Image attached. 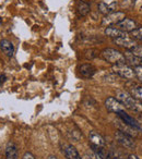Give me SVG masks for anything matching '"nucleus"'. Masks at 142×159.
Returning <instances> with one entry per match:
<instances>
[{
  "instance_id": "nucleus-7",
  "label": "nucleus",
  "mask_w": 142,
  "mask_h": 159,
  "mask_svg": "<svg viewBox=\"0 0 142 159\" xmlns=\"http://www.w3.org/2000/svg\"><path fill=\"white\" fill-rule=\"evenodd\" d=\"M114 43H115L117 46L119 47H124L126 49H129V50H132L133 48L138 46L137 42H135L133 38H129V37H119L114 39Z\"/></svg>"
},
{
  "instance_id": "nucleus-21",
  "label": "nucleus",
  "mask_w": 142,
  "mask_h": 159,
  "mask_svg": "<svg viewBox=\"0 0 142 159\" xmlns=\"http://www.w3.org/2000/svg\"><path fill=\"white\" fill-rule=\"evenodd\" d=\"M131 96L135 97V99H141L142 100V87L141 86L132 87V89H131Z\"/></svg>"
},
{
  "instance_id": "nucleus-3",
  "label": "nucleus",
  "mask_w": 142,
  "mask_h": 159,
  "mask_svg": "<svg viewBox=\"0 0 142 159\" xmlns=\"http://www.w3.org/2000/svg\"><path fill=\"white\" fill-rule=\"evenodd\" d=\"M113 72L115 74L119 75L120 77H124V79L127 80H133L135 77V69H132L130 66H127L126 63L114 64Z\"/></svg>"
},
{
  "instance_id": "nucleus-8",
  "label": "nucleus",
  "mask_w": 142,
  "mask_h": 159,
  "mask_svg": "<svg viewBox=\"0 0 142 159\" xmlns=\"http://www.w3.org/2000/svg\"><path fill=\"white\" fill-rule=\"evenodd\" d=\"M61 148L62 152L64 154L67 159H82L80 155H79L78 150L76 149V147L72 146L71 144H62Z\"/></svg>"
},
{
  "instance_id": "nucleus-20",
  "label": "nucleus",
  "mask_w": 142,
  "mask_h": 159,
  "mask_svg": "<svg viewBox=\"0 0 142 159\" xmlns=\"http://www.w3.org/2000/svg\"><path fill=\"white\" fill-rule=\"evenodd\" d=\"M137 0H121L120 1V8L125 10H130L135 7Z\"/></svg>"
},
{
  "instance_id": "nucleus-26",
  "label": "nucleus",
  "mask_w": 142,
  "mask_h": 159,
  "mask_svg": "<svg viewBox=\"0 0 142 159\" xmlns=\"http://www.w3.org/2000/svg\"><path fill=\"white\" fill-rule=\"evenodd\" d=\"M6 80H7V76H6V74L0 75V85H2L3 83L6 82Z\"/></svg>"
},
{
  "instance_id": "nucleus-6",
  "label": "nucleus",
  "mask_w": 142,
  "mask_h": 159,
  "mask_svg": "<svg viewBox=\"0 0 142 159\" xmlns=\"http://www.w3.org/2000/svg\"><path fill=\"white\" fill-rule=\"evenodd\" d=\"M105 106H106L107 110H109L111 112L118 113L120 111L125 110V107L122 106V104L117 99V98L114 97H108L105 100Z\"/></svg>"
},
{
  "instance_id": "nucleus-25",
  "label": "nucleus",
  "mask_w": 142,
  "mask_h": 159,
  "mask_svg": "<svg viewBox=\"0 0 142 159\" xmlns=\"http://www.w3.org/2000/svg\"><path fill=\"white\" fill-rule=\"evenodd\" d=\"M23 159H35V157L33 156V154H31V152H27L23 155Z\"/></svg>"
},
{
  "instance_id": "nucleus-4",
  "label": "nucleus",
  "mask_w": 142,
  "mask_h": 159,
  "mask_svg": "<svg viewBox=\"0 0 142 159\" xmlns=\"http://www.w3.org/2000/svg\"><path fill=\"white\" fill-rule=\"evenodd\" d=\"M126 19L124 12L121 11H114L111 13L104 16V18L102 19V25L103 26H116L118 23H120L122 20Z\"/></svg>"
},
{
  "instance_id": "nucleus-2",
  "label": "nucleus",
  "mask_w": 142,
  "mask_h": 159,
  "mask_svg": "<svg viewBox=\"0 0 142 159\" xmlns=\"http://www.w3.org/2000/svg\"><path fill=\"white\" fill-rule=\"evenodd\" d=\"M102 58L105 61L109 62L111 64H119V63H126L125 55H122L120 51L116 50L113 48H106L101 52Z\"/></svg>"
},
{
  "instance_id": "nucleus-13",
  "label": "nucleus",
  "mask_w": 142,
  "mask_h": 159,
  "mask_svg": "<svg viewBox=\"0 0 142 159\" xmlns=\"http://www.w3.org/2000/svg\"><path fill=\"white\" fill-rule=\"evenodd\" d=\"M80 74L82 75L83 77H87V79H90L92 77L96 72V69L93 64H90V63H84L80 66Z\"/></svg>"
},
{
  "instance_id": "nucleus-18",
  "label": "nucleus",
  "mask_w": 142,
  "mask_h": 159,
  "mask_svg": "<svg viewBox=\"0 0 142 159\" xmlns=\"http://www.w3.org/2000/svg\"><path fill=\"white\" fill-rule=\"evenodd\" d=\"M6 158L7 159H18V149L13 143H9L6 148Z\"/></svg>"
},
{
  "instance_id": "nucleus-22",
  "label": "nucleus",
  "mask_w": 142,
  "mask_h": 159,
  "mask_svg": "<svg viewBox=\"0 0 142 159\" xmlns=\"http://www.w3.org/2000/svg\"><path fill=\"white\" fill-rule=\"evenodd\" d=\"M131 37L135 40H139V42H142V27H138L135 31H132L130 33Z\"/></svg>"
},
{
  "instance_id": "nucleus-14",
  "label": "nucleus",
  "mask_w": 142,
  "mask_h": 159,
  "mask_svg": "<svg viewBox=\"0 0 142 159\" xmlns=\"http://www.w3.org/2000/svg\"><path fill=\"white\" fill-rule=\"evenodd\" d=\"M118 117L120 118V119L122 120V121L125 122V123H127L128 125H131L133 126L135 129H137V130H140V124L138 123V121L135 119H133L132 117H130L129 115H127L126 112H125V110L120 111V112L117 113Z\"/></svg>"
},
{
  "instance_id": "nucleus-11",
  "label": "nucleus",
  "mask_w": 142,
  "mask_h": 159,
  "mask_svg": "<svg viewBox=\"0 0 142 159\" xmlns=\"http://www.w3.org/2000/svg\"><path fill=\"white\" fill-rule=\"evenodd\" d=\"M89 139L91 142V145L96 146V147H104L105 146V139L100 133L95 131H91L89 134Z\"/></svg>"
},
{
  "instance_id": "nucleus-10",
  "label": "nucleus",
  "mask_w": 142,
  "mask_h": 159,
  "mask_svg": "<svg viewBox=\"0 0 142 159\" xmlns=\"http://www.w3.org/2000/svg\"><path fill=\"white\" fill-rule=\"evenodd\" d=\"M116 125H117V128H118V131H121L122 133L129 135V136L135 137L138 135V133H137L138 130H137V129H135L133 126H131V125H128V124L125 123L122 120H121V121L116 122Z\"/></svg>"
},
{
  "instance_id": "nucleus-5",
  "label": "nucleus",
  "mask_w": 142,
  "mask_h": 159,
  "mask_svg": "<svg viewBox=\"0 0 142 159\" xmlns=\"http://www.w3.org/2000/svg\"><path fill=\"white\" fill-rule=\"evenodd\" d=\"M115 137H116V141H117L124 148L132 149V148L135 147V143L132 137L125 134V133H122L121 131H117V132L115 133Z\"/></svg>"
},
{
  "instance_id": "nucleus-29",
  "label": "nucleus",
  "mask_w": 142,
  "mask_h": 159,
  "mask_svg": "<svg viewBox=\"0 0 142 159\" xmlns=\"http://www.w3.org/2000/svg\"><path fill=\"white\" fill-rule=\"evenodd\" d=\"M47 159H58L56 156H53V155H50V156H48V158Z\"/></svg>"
},
{
  "instance_id": "nucleus-23",
  "label": "nucleus",
  "mask_w": 142,
  "mask_h": 159,
  "mask_svg": "<svg viewBox=\"0 0 142 159\" xmlns=\"http://www.w3.org/2000/svg\"><path fill=\"white\" fill-rule=\"evenodd\" d=\"M130 51L135 56H137V57L142 58V46H139V45H138V46L135 47V48H133L132 50H130Z\"/></svg>"
},
{
  "instance_id": "nucleus-24",
  "label": "nucleus",
  "mask_w": 142,
  "mask_h": 159,
  "mask_svg": "<svg viewBox=\"0 0 142 159\" xmlns=\"http://www.w3.org/2000/svg\"><path fill=\"white\" fill-rule=\"evenodd\" d=\"M135 77H138V80L142 82V66H135Z\"/></svg>"
},
{
  "instance_id": "nucleus-16",
  "label": "nucleus",
  "mask_w": 142,
  "mask_h": 159,
  "mask_svg": "<svg viewBox=\"0 0 142 159\" xmlns=\"http://www.w3.org/2000/svg\"><path fill=\"white\" fill-rule=\"evenodd\" d=\"M125 59H126V63H129L130 66H142V58L135 56L131 51H127L125 53Z\"/></svg>"
},
{
  "instance_id": "nucleus-17",
  "label": "nucleus",
  "mask_w": 142,
  "mask_h": 159,
  "mask_svg": "<svg viewBox=\"0 0 142 159\" xmlns=\"http://www.w3.org/2000/svg\"><path fill=\"white\" fill-rule=\"evenodd\" d=\"M116 6H117L116 2H113V3H111V5H108V3L102 1V2L98 3V11H100L103 16H107V14L115 11Z\"/></svg>"
},
{
  "instance_id": "nucleus-1",
  "label": "nucleus",
  "mask_w": 142,
  "mask_h": 159,
  "mask_svg": "<svg viewBox=\"0 0 142 159\" xmlns=\"http://www.w3.org/2000/svg\"><path fill=\"white\" fill-rule=\"evenodd\" d=\"M116 98L119 100L122 104V106L127 109H130L132 111H135V112H140L142 111V102L140 104L138 102V99H135V97L130 95L129 93L125 91H118L117 95H116Z\"/></svg>"
},
{
  "instance_id": "nucleus-12",
  "label": "nucleus",
  "mask_w": 142,
  "mask_h": 159,
  "mask_svg": "<svg viewBox=\"0 0 142 159\" xmlns=\"http://www.w3.org/2000/svg\"><path fill=\"white\" fill-rule=\"evenodd\" d=\"M105 35L107 37H111L113 39H116V38H119V37H126L127 36V33L125 32L120 31L119 29L117 27H114V26H108L105 29Z\"/></svg>"
},
{
  "instance_id": "nucleus-27",
  "label": "nucleus",
  "mask_w": 142,
  "mask_h": 159,
  "mask_svg": "<svg viewBox=\"0 0 142 159\" xmlns=\"http://www.w3.org/2000/svg\"><path fill=\"white\" fill-rule=\"evenodd\" d=\"M82 159H93V158H92L91 155H90V154H85L84 156L82 157Z\"/></svg>"
},
{
  "instance_id": "nucleus-28",
  "label": "nucleus",
  "mask_w": 142,
  "mask_h": 159,
  "mask_svg": "<svg viewBox=\"0 0 142 159\" xmlns=\"http://www.w3.org/2000/svg\"><path fill=\"white\" fill-rule=\"evenodd\" d=\"M128 159H140L138 156H135V155H129Z\"/></svg>"
},
{
  "instance_id": "nucleus-9",
  "label": "nucleus",
  "mask_w": 142,
  "mask_h": 159,
  "mask_svg": "<svg viewBox=\"0 0 142 159\" xmlns=\"http://www.w3.org/2000/svg\"><path fill=\"white\" fill-rule=\"evenodd\" d=\"M116 27L119 29L120 31L125 32V33H131V32L137 29V23L133 20H131V19H125L120 23H118L116 25Z\"/></svg>"
},
{
  "instance_id": "nucleus-19",
  "label": "nucleus",
  "mask_w": 142,
  "mask_h": 159,
  "mask_svg": "<svg viewBox=\"0 0 142 159\" xmlns=\"http://www.w3.org/2000/svg\"><path fill=\"white\" fill-rule=\"evenodd\" d=\"M90 10H91V7H90L89 3L84 2V1H78V3H77V11H78V13L81 16H88Z\"/></svg>"
},
{
  "instance_id": "nucleus-15",
  "label": "nucleus",
  "mask_w": 142,
  "mask_h": 159,
  "mask_svg": "<svg viewBox=\"0 0 142 159\" xmlns=\"http://www.w3.org/2000/svg\"><path fill=\"white\" fill-rule=\"evenodd\" d=\"M0 48L2 50L3 53L8 56V57H12L14 53V46L10 40L8 39H2L0 42Z\"/></svg>"
}]
</instances>
